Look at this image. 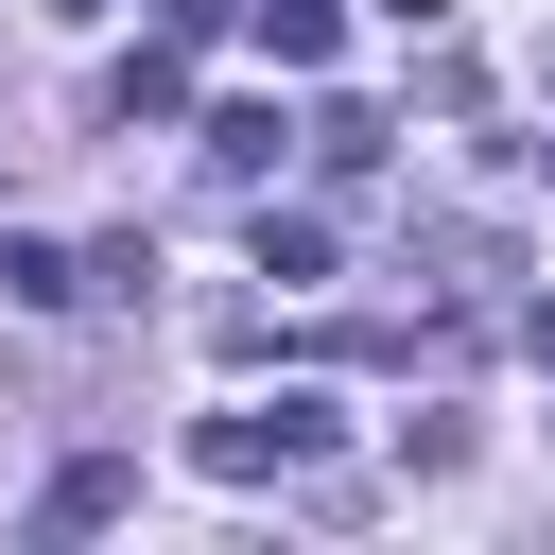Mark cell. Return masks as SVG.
<instances>
[{"label": "cell", "instance_id": "obj_2", "mask_svg": "<svg viewBox=\"0 0 555 555\" xmlns=\"http://www.w3.org/2000/svg\"><path fill=\"white\" fill-rule=\"evenodd\" d=\"M121 503H139V468H121V451H69V468L35 486V520H52V538H87V520H121Z\"/></svg>", "mask_w": 555, "mask_h": 555}, {"label": "cell", "instance_id": "obj_3", "mask_svg": "<svg viewBox=\"0 0 555 555\" xmlns=\"http://www.w3.org/2000/svg\"><path fill=\"white\" fill-rule=\"evenodd\" d=\"M69 295H87V260L35 243V225H0V312H69Z\"/></svg>", "mask_w": 555, "mask_h": 555}, {"label": "cell", "instance_id": "obj_12", "mask_svg": "<svg viewBox=\"0 0 555 555\" xmlns=\"http://www.w3.org/2000/svg\"><path fill=\"white\" fill-rule=\"evenodd\" d=\"M35 17H104V0H35Z\"/></svg>", "mask_w": 555, "mask_h": 555}, {"label": "cell", "instance_id": "obj_5", "mask_svg": "<svg viewBox=\"0 0 555 555\" xmlns=\"http://www.w3.org/2000/svg\"><path fill=\"white\" fill-rule=\"evenodd\" d=\"M312 173L364 191V173H382V104H312Z\"/></svg>", "mask_w": 555, "mask_h": 555}, {"label": "cell", "instance_id": "obj_8", "mask_svg": "<svg viewBox=\"0 0 555 555\" xmlns=\"http://www.w3.org/2000/svg\"><path fill=\"white\" fill-rule=\"evenodd\" d=\"M191 104V35H156V52H121V121H173Z\"/></svg>", "mask_w": 555, "mask_h": 555}, {"label": "cell", "instance_id": "obj_10", "mask_svg": "<svg viewBox=\"0 0 555 555\" xmlns=\"http://www.w3.org/2000/svg\"><path fill=\"white\" fill-rule=\"evenodd\" d=\"M382 17H399V35H434V17H451V0H382Z\"/></svg>", "mask_w": 555, "mask_h": 555}, {"label": "cell", "instance_id": "obj_7", "mask_svg": "<svg viewBox=\"0 0 555 555\" xmlns=\"http://www.w3.org/2000/svg\"><path fill=\"white\" fill-rule=\"evenodd\" d=\"M243 17H260L278 69H330V35H347V0H243Z\"/></svg>", "mask_w": 555, "mask_h": 555}, {"label": "cell", "instance_id": "obj_13", "mask_svg": "<svg viewBox=\"0 0 555 555\" xmlns=\"http://www.w3.org/2000/svg\"><path fill=\"white\" fill-rule=\"evenodd\" d=\"M538 191H555V139H538Z\"/></svg>", "mask_w": 555, "mask_h": 555}, {"label": "cell", "instance_id": "obj_1", "mask_svg": "<svg viewBox=\"0 0 555 555\" xmlns=\"http://www.w3.org/2000/svg\"><path fill=\"white\" fill-rule=\"evenodd\" d=\"M330 434H347V416H330L312 382H278V399H243V416H191V468H208V486H278V468H312Z\"/></svg>", "mask_w": 555, "mask_h": 555}, {"label": "cell", "instance_id": "obj_14", "mask_svg": "<svg viewBox=\"0 0 555 555\" xmlns=\"http://www.w3.org/2000/svg\"><path fill=\"white\" fill-rule=\"evenodd\" d=\"M538 69H555V52H538Z\"/></svg>", "mask_w": 555, "mask_h": 555}, {"label": "cell", "instance_id": "obj_11", "mask_svg": "<svg viewBox=\"0 0 555 555\" xmlns=\"http://www.w3.org/2000/svg\"><path fill=\"white\" fill-rule=\"evenodd\" d=\"M520 347H538V364H555V295H538V312H520Z\"/></svg>", "mask_w": 555, "mask_h": 555}, {"label": "cell", "instance_id": "obj_6", "mask_svg": "<svg viewBox=\"0 0 555 555\" xmlns=\"http://www.w3.org/2000/svg\"><path fill=\"white\" fill-rule=\"evenodd\" d=\"M260 278L312 295V278H330V208H260Z\"/></svg>", "mask_w": 555, "mask_h": 555}, {"label": "cell", "instance_id": "obj_4", "mask_svg": "<svg viewBox=\"0 0 555 555\" xmlns=\"http://www.w3.org/2000/svg\"><path fill=\"white\" fill-rule=\"evenodd\" d=\"M208 173L260 191V173H278V104H208Z\"/></svg>", "mask_w": 555, "mask_h": 555}, {"label": "cell", "instance_id": "obj_9", "mask_svg": "<svg viewBox=\"0 0 555 555\" xmlns=\"http://www.w3.org/2000/svg\"><path fill=\"white\" fill-rule=\"evenodd\" d=\"M225 17H243V0H156V35H225Z\"/></svg>", "mask_w": 555, "mask_h": 555}]
</instances>
